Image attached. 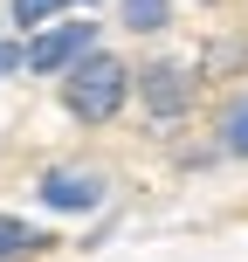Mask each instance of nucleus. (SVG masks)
<instances>
[{
    "instance_id": "obj_5",
    "label": "nucleus",
    "mask_w": 248,
    "mask_h": 262,
    "mask_svg": "<svg viewBox=\"0 0 248 262\" xmlns=\"http://www.w3.org/2000/svg\"><path fill=\"white\" fill-rule=\"evenodd\" d=\"M221 145L248 159V97H235V104H228V118H221Z\"/></svg>"
},
{
    "instance_id": "obj_1",
    "label": "nucleus",
    "mask_w": 248,
    "mask_h": 262,
    "mask_svg": "<svg viewBox=\"0 0 248 262\" xmlns=\"http://www.w3.org/2000/svg\"><path fill=\"white\" fill-rule=\"evenodd\" d=\"M124 90H131V69L118 62V55H104V49H90L76 69H69V83H62L69 111H76L83 124H104V118H118V111H124Z\"/></svg>"
},
{
    "instance_id": "obj_3",
    "label": "nucleus",
    "mask_w": 248,
    "mask_h": 262,
    "mask_svg": "<svg viewBox=\"0 0 248 262\" xmlns=\"http://www.w3.org/2000/svg\"><path fill=\"white\" fill-rule=\"evenodd\" d=\"M138 97L152 118H179L186 104H193V76H186V62H152L138 69Z\"/></svg>"
},
{
    "instance_id": "obj_6",
    "label": "nucleus",
    "mask_w": 248,
    "mask_h": 262,
    "mask_svg": "<svg viewBox=\"0 0 248 262\" xmlns=\"http://www.w3.org/2000/svg\"><path fill=\"white\" fill-rule=\"evenodd\" d=\"M124 28H138V35L166 28V0H124Z\"/></svg>"
},
{
    "instance_id": "obj_7",
    "label": "nucleus",
    "mask_w": 248,
    "mask_h": 262,
    "mask_svg": "<svg viewBox=\"0 0 248 262\" xmlns=\"http://www.w3.org/2000/svg\"><path fill=\"white\" fill-rule=\"evenodd\" d=\"M28 249H41V235L28 221H7V214H0V255H28Z\"/></svg>"
},
{
    "instance_id": "obj_9",
    "label": "nucleus",
    "mask_w": 248,
    "mask_h": 262,
    "mask_svg": "<svg viewBox=\"0 0 248 262\" xmlns=\"http://www.w3.org/2000/svg\"><path fill=\"white\" fill-rule=\"evenodd\" d=\"M21 62H28V55L14 49V41H0V76H14V69H21Z\"/></svg>"
},
{
    "instance_id": "obj_8",
    "label": "nucleus",
    "mask_w": 248,
    "mask_h": 262,
    "mask_svg": "<svg viewBox=\"0 0 248 262\" xmlns=\"http://www.w3.org/2000/svg\"><path fill=\"white\" fill-rule=\"evenodd\" d=\"M55 7H69V0H14V21H21V28H41Z\"/></svg>"
},
{
    "instance_id": "obj_4",
    "label": "nucleus",
    "mask_w": 248,
    "mask_h": 262,
    "mask_svg": "<svg viewBox=\"0 0 248 262\" xmlns=\"http://www.w3.org/2000/svg\"><path fill=\"white\" fill-rule=\"evenodd\" d=\"M41 200H49V207H62V214H90L97 200H104V180H97V172H41Z\"/></svg>"
},
{
    "instance_id": "obj_2",
    "label": "nucleus",
    "mask_w": 248,
    "mask_h": 262,
    "mask_svg": "<svg viewBox=\"0 0 248 262\" xmlns=\"http://www.w3.org/2000/svg\"><path fill=\"white\" fill-rule=\"evenodd\" d=\"M90 49H97V21H62V28H41V35L28 41V69L55 76V69H76Z\"/></svg>"
}]
</instances>
